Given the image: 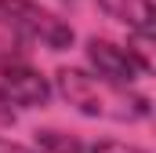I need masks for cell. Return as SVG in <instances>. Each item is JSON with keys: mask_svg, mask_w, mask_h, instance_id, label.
Returning <instances> with one entry per match:
<instances>
[{"mask_svg": "<svg viewBox=\"0 0 156 153\" xmlns=\"http://www.w3.org/2000/svg\"><path fill=\"white\" fill-rule=\"evenodd\" d=\"M87 153H145V150H138V146H127V142H116V139H102V142H94Z\"/></svg>", "mask_w": 156, "mask_h": 153, "instance_id": "8", "label": "cell"}, {"mask_svg": "<svg viewBox=\"0 0 156 153\" xmlns=\"http://www.w3.org/2000/svg\"><path fill=\"white\" fill-rule=\"evenodd\" d=\"M55 88L58 95L83 117H94V120H113V124H138L153 113L149 99L142 91H131V88H120L109 84L102 76L76 69V66H62L55 73Z\"/></svg>", "mask_w": 156, "mask_h": 153, "instance_id": "1", "label": "cell"}, {"mask_svg": "<svg viewBox=\"0 0 156 153\" xmlns=\"http://www.w3.org/2000/svg\"><path fill=\"white\" fill-rule=\"evenodd\" d=\"M0 99L7 106L22 110H40L51 99L47 76H40L29 62H0Z\"/></svg>", "mask_w": 156, "mask_h": 153, "instance_id": "4", "label": "cell"}, {"mask_svg": "<svg viewBox=\"0 0 156 153\" xmlns=\"http://www.w3.org/2000/svg\"><path fill=\"white\" fill-rule=\"evenodd\" d=\"M11 124H15V110L0 99V128H11Z\"/></svg>", "mask_w": 156, "mask_h": 153, "instance_id": "10", "label": "cell"}, {"mask_svg": "<svg viewBox=\"0 0 156 153\" xmlns=\"http://www.w3.org/2000/svg\"><path fill=\"white\" fill-rule=\"evenodd\" d=\"M26 55H29V40L0 15V62H26Z\"/></svg>", "mask_w": 156, "mask_h": 153, "instance_id": "7", "label": "cell"}, {"mask_svg": "<svg viewBox=\"0 0 156 153\" xmlns=\"http://www.w3.org/2000/svg\"><path fill=\"white\" fill-rule=\"evenodd\" d=\"M0 15L26 40H40L47 51H69L76 40V29L37 0H0Z\"/></svg>", "mask_w": 156, "mask_h": 153, "instance_id": "3", "label": "cell"}, {"mask_svg": "<svg viewBox=\"0 0 156 153\" xmlns=\"http://www.w3.org/2000/svg\"><path fill=\"white\" fill-rule=\"evenodd\" d=\"M109 18H116L120 26H127L134 37L153 40V26H156V11L153 0H94Z\"/></svg>", "mask_w": 156, "mask_h": 153, "instance_id": "5", "label": "cell"}, {"mask_svg": "<svg viewBox=\"0 0 156 153\" xmlns=\"http://www.w3.org/2000/svg\"><path fill=\"white\" fill-rule=\"evenodd\" d=\"M0 153H37V150H29L22 142H11V139H0Z\"/></svg>", "mask_w": 156, "mask_h": 153, "instance_id": "9", "label": "cell"}, {"mask_svg": "<svg viewBox=\"0 0 156 153\" xmlns=\"http://www.w3.org/2000/svg\"><path fill=\"white\" fill-rule=\"evenodd\" d=\"M87 62L94 66V76L131 88L138 76L153 73V58H149V40L138 37L134 44H116L109 37H91L87 40Z\"/></svg>", "mask_w": 156, "mask_h": 153, "instance_id": "2", "label": "cell"}, {"mask_svg": "<svg viewBox=\"0 0 156 153\" xmlns=\"http://www.w3.org/2000/svg\"><path fill=\"white\" fill-rule=\"evenodd\" d=\"M37 153H87L83 139L73 131H58V128H40L37 131Z\"/></svg>", "mask_w": 156, "mask_h": 153, "instance_id": "6", "label": "cell"}]
</instances>
